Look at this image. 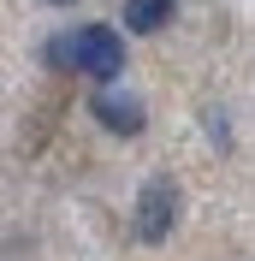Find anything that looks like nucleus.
Wrapping results in <instances>:
<instances>
[{"instance_id": "f257e3e1", "label": "nucleus", "mask_w": 255, "mask_h": 261, "mask_svg": "<svg viewBox=\"0 0 255 261\" xmlns=\"http://www.w3.org/2000/svg\"><path fill=\"white\" fill-rule=\"evenodd\" d=\"M54 60H71L83 77L113 83L119 71H125V36L113 30V24H83L71 42H60V48H54Z\"/></svg>"}, {"instance_id": "f03ea898", "label": "nucleus", "mask_w": 255, "mask_h": 261, "mask_svg": "<svg viewBox=\"0 0 255 261\" xmlns=\"http://www.w3.org/2000/svg\"><path fill=\"white\" fill-rule=\"evenodd\" d=\"M178 226V184L172 178H148L137 196V238L143 244H166Z\"/></svg>"}, {"instance_id": "7ed1b4c3", "label": "nucleus", "mask_w": 255, "mask_h": 261, "mask_svg": "<svg viewBox=\"0 0 255 261\" xmlns=\"http://www.w3.org/2000/svg\"><path fill=\"white\" fill-rule=\"evenodd\" d=\"M89 113H95L101 130H113V137H137V130L148 125L143 101L137 95H119V89H101V95H89Z\"/></svg>"}, {"instance_id": "20e7f679", "label": "nucleus", "mask_w": 255, "mask_h": 261, "mask_svg": "<svg viewBox=\"0 0 255 261\" xmlns=\"http://www.w3.org/2000/svg\"><path fill=\"white\" fill-rule=\"evenodd\" d=\"M172 24V0H125V30L131 36H155Z\"/></svg>"}, {"instance_id": "39448f33", "label": "nucleus", "mask_w": 255, "mask_h": 261, "mask_svg": "<svg viewBox=\"0 0 255 261\" xmlns=\"http://www.w3.org/2000/svg\"><path fill=\"white\" fill-rule=\"evenodd\" d=\"M54 6H71V0H54Z\"/></svg>"}]
</instances>
